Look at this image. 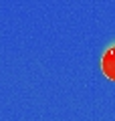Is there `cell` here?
Listing matches in <instances>:
<instances>
[{
	"label": "cell",
	"mask_w": 115,
	"mask_h": 121,
	"mask_svg": "<svg viewBox=\"0 0 115 121\" xmlns=\"http://www.w3.org/2000/svg\"><path fill=\"white\" fill-rule=\"evenodd\" d=\"M101 69L103 75L111 81H115V47H109L101 59Z\"/></svg>",
	"instance_id": "cell-1"
}]
</instances>
